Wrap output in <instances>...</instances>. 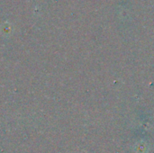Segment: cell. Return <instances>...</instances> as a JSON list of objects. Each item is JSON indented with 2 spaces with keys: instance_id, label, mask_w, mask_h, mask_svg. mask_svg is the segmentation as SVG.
Masks as SVG:
<instances>
[]
</instances>
